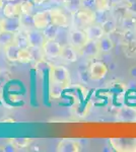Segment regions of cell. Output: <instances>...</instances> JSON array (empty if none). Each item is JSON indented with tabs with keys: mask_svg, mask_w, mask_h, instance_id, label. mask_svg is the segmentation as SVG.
I'll use <instances>...</instances> for the list:
<instances>
[{
	"mask_svg": "<svg viewBox=\"0 0 136 152\" xmlns=\"http://www.w3.org/2000/svg\"><path fill=\"white\" fill-rule=\"evenodd\" d=\"M49 79L56 81L58 83H61L67 88L71 83V78H70V72L66 67H64L62 65H56L50 68L49 71Z\"/></svg>",
	"mask_w": 136,
	"mask_h": 152,
	"instance_id": "6da1fadb",
	"label": "cell"
},
{
	"mask_svg": "<svg viewBox=\"0 0 136 152\" xmlns=\"http://www.w3.org/2000/svg\"><path fill=\"white\" fill-rule=\"evenodd\" d=\"M109 143L115 151L136 152V138H110Z\"/></svg>",
	"mask_w": 136,
	"mask_h": 152,
	"instance_id": "7a4b0ae2",
	"label": "cell"
},
{
	"mask_svg": "<svg viewBox=\"0 0 136 152\" xmlns=\"http://www.w3.org/2000/svg\"><path fill=\"white\" fill-rule=\"evenodd\" d=\"M75 20L83 29L88 26L95 23L96 20V13L93 9L90 8H81L77 12H75Z\"/></svg>",
	"mask_w": 136,
	"mask_h": 152,
	"instance_id": "3957f363",
	"label": "cell"
},
{
	"mask_svg": "<svg viewBox=\"0 0 136 152\" xmlns=\"http://www.w3.org/2000/svg\"><path fill=\"white\" fill-rule=\"evenodd\" d=\"M108 71V66L100 60L91 61L88 66V76L93 80H102L107 76Z\"/></svg>",
	"mask_w": 136,
	"mask_h": 152,
	"instance_id": "277c9868",
	"label": "cell"
},
{
	"mask_svg": "<svg viewBox=\"0 0 136 152\" xmlns=\"http://www.w3.org/2000/svg\"><path fill=\"white\" fill-rule=\"evenodd\" d=\"M62 47L63 46H61L56 40H46L43 47H42L44 57L47 59L60 58Z\"/></svg>",
	"mask_w": 136,
	"mask_h": 152,
	"instance_id": "5b68a950",
	"label": "cell"
},
{
	"mask_svg": "<svg viewBox=\"0 0 136 152\" xmlns=\"http://www.w3.org/2000/svg\"><path fill=\"white\" fill-rule=\"evenodd\" d=\"M78 53L83 58L88 60H93L101 54L98 41L88 40L81 48L78 49Z\"/></svg>",
	"mask_w": 136,
	"mask_h": 152,
	"instance_id": "8992f818",
	"label": "cell"
},
{
	"mask_svg": "<svg viewBox=\"0 0 136 152\" xmlns=\"http://www.w3.org/2000/svg\"><path fill=\"white\" fill-rule=\"evenodd\" d=\"M26 36H28L29 46L31 48H42L44 43L46 42V38L43 34V31L40 29H32L28 28L26 29Z\"/></svg>",
	"mask_w": 136,
	"mask_h": 152,
	"instance_id": "52a82bcc",
	"label": "cell"
},
{
	"mask_svg": "<svg viewBox=\"0 0 136 152\" xmlns=\"http://www.w3.org/2000/svg\"><path fill=\"white\" fill-rule=\"evenodd\" d=\"M33 23L35 28L43 31L47 26L51 24V14L50 9L39 11L33 15Z\"/></svg>",
	"mask_w": 136,
	"mask_h": 152,
	"instance_id": "ba28073f",
	"label": "cell"
},
{
	"mask_svg": "<svg viewBox=\"0 0 136 152\" xmlns=\"http://www.w3.org/2000/svg\"><path fill=\"white\" fill-rule=\"evenodd\" d=\"M87 41V35H86L85 31L83 28H74L69 34V43L77 50L82 47Z\"/></svg>",
	"mask_w": 136,
	"mask_h": 152,
	"instance_id": "9c48e42d",
	"label": "cell"
},
{
	"mask_svg": "<svg viewBox=\"0 0 136 152\" xmlns=\"http://www.w3.org/2000/svg\"><path fill=\"white\" fill-rule=\"evenodd\" d=\"M116 118L121 122H136V107L124 105L117 111Z\"/></svg>",
	"mask_w": 136,
	"mask_h": 152,
	"instance_id": "30bf717a",
	"label": "cell"
},
{
	"mask_svg": "<svg viewBox=\"0 0 136 152\" xmlns=\"http://www.w3.org/2000/svg\"><path fill=\"white\" fill-rule=\"evenodd\" d=\"M80 150L79 142L74 139H62L56 147V151L58 152H79Z\"/></svg>",
	"mask_w": 136,
	"mask_h": 152,
	"instance_id": "8fae6325",
	"label": "cell"
},
{
	"mask_svg": "<svg viewBox=\"0 0 136 152\" xmlns=\"http://www.w3.org/2000/svg\"><path fill=\"white\" fill-rule=\"evenodd\" d=\"M1 21L4 31H12V33H18L23 26L21 16H15V18H5L4 16V18H1Z\"/></svg>",
	"mask_w": 136,
	"mask_h": 152,
	"instance_id": "7c38bea8",
	"label": "cell"
},
{
	"mask_svg": "<svg viewBox=\"0 0 136 152\" xmlns=\"http://www.w3.org/2000/svg\"><path fill=\"white\" fill-rule=\"evenodd\" d=\"M51 23L55 24L59 28H66L68 26V18L66 14L59 8H51Z\"/></svg>",
	"mask_w": 136,
	"mask_h": 152,
	"instance_id": "4fadbf2b",
	"label": "cell"
},
{
	"mask_svg": "<svg viewBox=\"0 0 136 152\" xmlns=\"http://www.w3.org/2000/svg\"><path fill=\"white\" fill-rule=\"evenodd\" d=\"M78 55H79V53H78L77 49L74 48L73 46H71L69 44V45H65L62 47V52H61L60 58L68 63H74L77 61Z\"/></svg>",
	"mask_w": 136,
	"mask_h": 152,
	"instance_id": "5bb4252c",
	"label": "cell"
},
{
	"mask_svg": "<svg viewBox=\"0 0 136 152\" xmlns=\"http://www.w3.org/2000/svg\"><path fill=\"white\" fill-rule=\"evenodd\" d=\"M85 31L86 35H87L88 40L99 41L101 38H103V37L106 35L105 31H104L102 24H99L96 23L90 24V26H88L87 28H85Z\"/></svg>",
	"mask_w": 136,
	"mask_h": 152,
	"instance_id": "9a60e30c",
	"label": "cell"
},
{
	"mask_svg": "<svg viewBox=\"0 0 136 152\" xmlns=\"http://www.w3.org/2000/svg\"><path fill=\"white\" fill-rule=\"evenodd\" d=\"M3 49H4L5 57L8 59V61H10V62H16L18 60V54L21 48L16 42L9 44V45H7Z\"/></svg>",
	"mask_w": 136,
	"mask_h": 152,
	"instance_id": "2e32d148",
	"label": "cell"
},
{
	"mask_svg": "<svg viewBox=\"0 0 136 152\" xmlns=\"http://www.w3.org/2000/svg\"><path fill=\"white\" fill-rule=\"evenodd\" d=\"M3 15L5 18H15L21 15V3L8 2L3 7Z\"/></svg>",
	"mask_w": 136,
	"mask_h": 152,
	"instance_id": "e0dca14e",
	"label": "cell"
},
{
	"mask_svg": "<svg viewBox=\"0 0 136 152\" xmlns=\"http://www.w3.org/2000/svg\"><path fill=\"white\" fill-rule=\"evenodd\" d=\"M66 87L61 84V83H58L49 79V95L52 99H60L63 90Z\"/></svg>",
	"mask_w": 136,
	"mask_h": 152,
	"instance_id": "ac0fdd59",
	"label": "cell"
},
{
	"mask_svg": "<svg viewBox=\"0 0 136 152\" xmlns=\"http://www.w3.org/2000/svg\"><path fill=\"white\" fill-rule=\"evenodd\" d=\"M98 43H99V47H100L101 53H104V54L110 53L114 49V46H115V43H114V41L112 40V38L108 35H105L103 38H101L100 40L98 41Z\"/></svg>",
	"mask_w": 136,
	"mask_h": 152,
	"instance_id": "d6986e66",
	"label": "cell"
},
{
	"mask_svg": "<svg viewBox=\"0 0 136 152\" xmlns=\"http://www.w3.org/2000/svg\"><path fill=\"white\" fill-rule=\"evenodd\" d=\"M101 24H102L105 34H106V35H108V36L113 35V34L116 33V31H117V29H118L117 20H116L115 18H106Z\"/></svg>",
	"mask_w": 136,
	"mask_h": 152,
	"instance_id": "ffe728a7",
	"label": "cell"
},
{
	"mask_svg": "<svg viewBox=\"0 0 136 152\" xmlns=\"http://www.w3.org/2000/svg\"><path fill=\"white\" fill-rule=\"evenodd\" d=\"M16 33H12L8 31H0V46L1 47H6L7 45L15 42Z\"/></svg>",
	"mask_w": 136,
	"mask_h": 152,
	"instance_id": "44dd1931",
	"label": "cell"
},
{
	"mask_svg": "<svg viewBox=\"0 0 136 152\" xmlns=\"http://www.w3.org/2000/svg\"><path fill=\"white\" fill-rule=\"evenodd\" d=\"M122 50L124 55L129 59L136 58V40L122 44Z\"/></svg>",
	"mask_w": 136,
	"mask_h": 152,
	"instance_id": "7402d4cb",
	"label": "cell"
},
{
	"mask_svg": "<svg viewBox=\"0 0 136 152\" xmlns=\"http://www.w3.org/2000/svg\"><path fill=\"white\" fill-rule=\"evenodd\" d=\"M33 139L31 138H10L7 139V142L11 143L16 148H29L33 143Z\"/></svg>",
	"mask_w": 136,
	"mask_h": 152,
	"instance_id": "603a6c76",
	"label": "cell"
},
{
	"mask_svg": "<svg viewBox=\"0 0 136 152\" xmlns=\"http://www.w3.org/2000/svg\"><path fill=\"white\" fill-rule=\"evenodd\" d=\"M34 60L33 54L32 51L29 50V48H21L18 54V62L23 63V64H28L31 63Z\"/></svg>",
	"mask_w": 136,
	"mask_h": 152,
	"instance_id": "cb8c5ba5",
	"label": "cell"
},
{
	"mask_svg": "<svg viewBox=\"0 0 136 152\" xmlns=\"http://www.w3.org/2000/svg\"><path fill=\"white\" fill-rule=\"evenodd\" d=\"M59 26H55V24L51 23L50 26H48L45 29H43V34L45 36L46 40H56L58 37L59 33Z\"/></svg>",
	"mask_w": 136,
	"mask_h": 152,
	"instance_id": "d4e9b609",
	"label": "cell"
},
{
	"mask_svg": "<svg viewBox=\"0 0 136 152\" xmlns=\"http://www.w3.org/2000/svg\"><path fill=\"white\" fill-rule=\"evenodd\" d=\"M93 6L96 12H106L111 8L109 0H93Z\"/></svg>",
	"mask_w": 136,
	"mask_h": 152,
	"instance_id": "484cf974",
	"label": "cell"
},
{
	"mask_svg": "<svg viewBox=\"0 0 136 152\" xmlns=\"http://www.w3.org/2000/svg\"><path fill=\"white\" fill-rule=\"evenodd\" d=\"M15 42L21 46V48H29V41H28V36H26V31H19L18 33H16L15 37Z\"/></svg>",
	"mask_w": 136,
	"mask_h": 152,
	"instance_id": "4316f807",
	"label": "cell"
},
{
	"mask_svg": "<svg viewBox=\"0 0 136 152\" xmlns=\"http://www.w3.org/2000/svg\"><path fill=\"white\" fill-rule=\"evenodd\" d=\"M35 3L31 0H26V1L21 2V15H34Z\"/></svg>",
	"mask_w": 136,
	"mask_h": 152,
	"instance_id": "83f0119b",
	"label": "cell"
},
{
	"mask_svg": "<svg viewBox=\"0 0 136 152\" xmlns=\"http://www.w3.org/2000/svg\"><path fill=\"white\" fill-rule=\"evenodd\" d=\"M126 90V86L124 84H123L122 82H114L112 85H111L110 87V91L112 92V94H114L117 96V95H121L124 94V91Z\"/></svg>",
	"mask_w": 136,
	"mask_h": 152,
	"instance_id": "f1b7e54d",
	"label": "cell"
},
{
	"mask_svg": "<svg viewBox=\"0 0 136 152\" xmlns=\"http://www.w3.org/2000/svg\"><path fill=\"white\" fill-rule=\"evenodd\" d=\"M35 67H36L37 70L45 71L46 69L50 70V68L52 67V65L46 60L45 58H42V59H40V60L36 61V65H35Z\"/></svg>",
	"mask_w": 136,
	"mask_h": 152,
	"instance_id": "f546056e",
	"label": "cell"
},
{
	"mask_svg": "<svg viewBox=\"0 0 136 152\" xmlns=\"http://www.w3.org/2000/svg\"><path fill=\"white\" fill-rule=\"evenodd\" d=\"M127 6V10L129 13L133 14V15H136V0L133 2H130V3L126 4Z\"/></svg>",
	"mask_w": 136,
	"mask_h": 152,
	"instance_id": "4dcf8cb0",
	"label": "cell"
},
{
	"mask_svg": "<svg viewBox=\"0 0 136 152\" xmlns=\"http://www.w3.org/2000/svg\"><path fill=\"white\" fill-rule=\"evenodd\" d=\"M109 2H110V7H112V8L125 4V0H109Z\"/></svg>",
	"mask_w": 136,
	"mask_h": 152,
	"instance_id": "1f68e13d",
	"label": "cell"
},
{
	"mask_svg": "<svg viewBox=\"0 0 136 152\" xmlns=\"http://www.w3.org/2000/svg\"><path fill=\"white\" fill-rule=\"evenodd\" d=\"M15 120L12 119V118H5V119L0 120V123H14Z\"/></svg>",
	"mask_w": 136,
	"mask_h": 152,
	"instance_id": "d6a6232c",
	"label": "cell"
},
{
	"mask_svg": "<svg viewBox=\"0 0 136 152\" xmlns=\"http://www.w3.org/2000/svg\"><path fill=\"white\" fill-rule=\"evenodd\" d=\"M32 1L35 3V5H40V4H43L47 0H32Z\"/></svg>",
	"mask_w": 136,
	"mask_h": 152,
	"instance_id": "836d02e7",
	"label": "cell"
},
{
	"mask_svg": "<svg viewBox=\"0 0 136 152\" xmlns=\"http://www.w3.org/2000/svg\"><path fill=\"white\" fill-rule=\"evenodd\" d=\"M4 0H0V11L3 10V7H4Z\"/></svg>",
	"mask_w": 136,
	"mask_h": 152,
	"instance_id": "e575fe53",
	"label": "cell"
},
{
	"mask_svg": "<svg viewBox=\"0 0 136 152\" xmlns=\"http://www.w3.org/2000/svg\"><path fill=\"white\" fill-rule=\"evenodd\" d=\"M3 31V26H2V21H1V18H0V31Z\"/></svg>",
	"mask_w": 136,
	"mask_h": 152,
	"instance_id": "d590c367",
	"label": "cell"
},
{
	"mask_svg": "<svg viewBox=\"0 0 136 152\" xmlns=\"http://www.w3.org/2000/svg\"><path fill=\"white\" fill-rule=\"evenodd\" d=\"M7 1H9V2H14V1H16V0H7Z\"/></svg>",
	"mask_w": 136,
	"mask_h": 152,
	"instance_id": "8d00e7d4",
	"label": "cell"
},
{
	"mask_svg": "<svg viewBox=\"0 0 136 152\" xmlns=\"http://www.w3.org/2000/svg\"><path fill=\"white\" fill-rule=\"evenodd\" d=\"M81 1H82V2H85V1H87V0H81Z\"/></svg>",
	"mask_w": 136,
	"mask_h": 152,
	"instance_id": "74e56055",
	"label": "cell"
}]
</instances>
